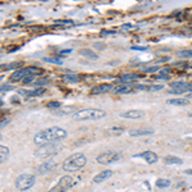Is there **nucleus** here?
Listing matches in <instances>:
<instances>
[{
    "mask_svg": "<svg viewBox=\"0 0 192 192\" xmlns=\"http://www.w3.org/2000/svg\"><path fill=\"white\" fill-rule=\"evenodd\" d=\"M68 136V132L61 127H49L37 132L33 137V142L36 145H46V144H53V142H59L60 140H64Z\"/></svg>",
    "mask_w": 192,
    "mask_h": 192,
    "instance_id": "obj_1",
    "label": "nucleus"
},
{
    "mask_svg": "<svg viewBox=\"0 0 192 192\" xmlns=\"http://www.w3.org/2000/svg\"><path fill=\"white\" fill-rule=\"evenodd\" d=\"M86 163H87L86 156L81 152H77V154H73V155L67 157V159L63 161L61 167H63L65 172L72 173V172H77V170H79V169H82L84 165H86Z\"/></svg>",
    "mask_w": 192,
    "mask_h": 192,
    "instance_id": "obj_2",
    "label": "nucleus"
},
{
    "mask_svg": "<svg viewBox=\"0 0 192 192\" xmlns=\"http://www.w3.org/2000/svg\"><path fill=\"white\" fill-rule=\"evenodd\" d=\"M106 115L105 110L101 109H94V108H90V109H81L78 111H76L73 114V119L77 122H84V121H99V119L104 118Z\"/></svg>",
    "mask_w": 192,
    "mask_h": 192,
    "instance_id": "obj_3",
    "label": "nucleus"
},
{
    "mask_svg": "<svg viewBox=\"0 0 192 192\" xmlns=\"http://www.w3.org/2000/svg\"><path fill=\"white\" fill-rule=\"evenodd\" d=\"M63 149L59 142H53V144H46L42 146H38V149L35 151V156L37 159H49L54 155H56L60 150Z\"/></svg>",
    "mask_w": 192,
    "mask_h": 192,
    "instance_id": "obj_4",
    "label": "nucleus"
},
{
    "mask_svg": "<svg viewBox=\"0 0 192 192\" xmlns=\"http://www.w3.org/2000/svg\"><path fill=\"white\" fill-rule=\"evenodd\" d=\"M41 73V69L38 67H26V68H22V69H17L14 71L13 73L10 74L9 79L12 82H18V81H22L26 76H36V74H40Z\"/></svg>",
    "mask_w": 192,
    "mask_h": 192,
    "instance_id": "obj_5",
    "label": "nucleus"
},
{
    "mask_svg": "<svg viewBox=\"0 0 192 192\" xmlns=\"http://www.w3.org/2000/svg\"><path fill=\"white\" fill-rule=\"evenodd\" d=\"M36 182V178L32 174H21L15 179V187L19 191H27Z\"/></svg>",
    "mask_w": 192,
    "mask_h": 192,
    "instance_id": "obj_6",
    "label": "nucleus"
},
{
    "mask_svg": "<svg viewBox=\"0 0 192 192\" xmlns=\"http://www.w3.org/2000/svg\"><path fill=\"white\" fill-rule=\"evenodd\" d=\"M121 157H122V155L117 151H105V152H101L100 155H97L96 161L101 165H108V164L117 163V161L121 160Z\"/></svg>",
    "mask_w": 192,
    "mask_h": 192,
    "instance_id": "obj_7",
    "label": "nucleus"
},
{
    "mask_svg": "<svg viewBox=\"0 0 192 192\" xmlns=\"http://www.w3.org/2000/svg\"><path fill=\"white\" fill-rule=\"evenodd\" d=\"M73 184V178L71 175H64L59 179L55 186H54L49 192H67Z\"/></svg>",
    "mask_w": 192,
    "mask_h": 192,
    "instance_id": "obj_8",
    "label": "nucleus"
},
{
    "mask_svg": "<svg viewBox=\"0 0 192 192\" xmlns=\"http://www.w3.org/2000/svg\"><path fill=\"white\" fill-rule=\"evenodd\" d=\"M169 86L175 94H184V92H191V86L192 83L183 82V81H178V82H172Z\"/></svg>",
    "mask_w": 192,
    "mask_h": 192,
    "instance_id": "obj_9",
    "label": "nucleus"
},
{
    "mask_svg": "<svg viewBox=\"0 0 192 192\" xmlns=\"http://www.w3.org/2000/svg\"><path fill=\"white\" fill-rule=\"evenodd\" d=\"M133 157H141V159H144L147 164H155L157 160H159V157H157V155L154 151H150V150H147V151H142L140 154H137V155H133Z\"/></svg>",
    "mask_w": 192,
    "mask_h": 192,
    "instance_id": "obj_10",
    "label": "nucleus"
},
{
    "mask_svg": "<svg viewBox=\"0 0 192 192\" xmlns=\"http://www.w3.org/2000/svg\"><path fill=\"white\" fill-rule=\"evenodd\" d=\"M56 165H58L56 161H54V160H48V161H45V163H42L41 165H38L37 173H38V174H41V175L48 174V173H50L51 170H54V169L56 168Z\"/></svg>",
    "mask_w": 192,
    "mask_h": 192,
    "instance_id": "obj_11",
    "label": "nucleus"
},
{
    "mask_svg": "<svg viewBox=\"0 0 192 192\" xmlns=\"http://www.w3.org/2000/svg\"><path fill=\"white\" fill-rule=\"evenodd\" d=\"M136 88V84L131 83H121L118 84L117 87L113 88V92L117 95H124V94H129V92H133V90Z\"/></svg>",
    "mask_w": 192,
    "mask_h": 192,
    "instance_id": "obj_12",
    "label": "nucleus"
},
{
    "mask_svg": "<svg viewBox=\"0 0 192 192\" xmlns=\"http://www.w3.org/2000/svg\"><path fill=\"white\" fill-rule=\"evenodd\" d=\"M113 84L110 83H101L97 86L91 88V95H101V94H108V92L113 91Z\"/></svg>",
    "mask_w": 192,
    "mask_h": 192,
    "instance_id": "obj_13",
    "label": "nucleus"
},
{
    "mask_svg": "<svg viewBox=\"0 0 192 192\" xmlns=\"http://www.w3.org/2000/svg\"><path fill=\"white\" fill-rule=\"evenodd\" d=\"M152 133L154 131L151 128H132L128 131L129 137H144V136H150Z\"/></svg>",
    "mask_w": 192,
    "mask_h": 192,
    "instance_id": "obj_14",
    "label": "nucleus"
},
{
    "mask_svg": "<svg viewBox=\"0 0 192 192\" xmlns=\"http://www.w3.org/2000/svg\"><path fill=\"white\" fill-rule=\"evenodd\" d=\"M144 111L142 110H138V109H131V110H127L124 113H121L119 117L121 118H124V119H140L144 117Z\"/></svg>",
    "mask_w": 192,
    "mask_h": 192,
    "instance_id": "obj_15",
    "label": "nucleus"
},
{
    "mask_svg": "<svg viewBox=\"0 0 192 192\" xmlns=\"http://www.w3.org/2000/svg\"><path fill=\"white\" fill-rule=\"evenodd\" d=\"M21 95L23 96H27V97H33V96H41V95H44L45 92H46V88L45 87H37V88H35V90H19L18 91Z\"/></svg>",
    "mask_w": 192,
    "mask_h": 192,
    "instance_id": "obj_16",
    "label": "nucleus"
},
{
    "mask_svg": "<svg viewBox=\"0 0 192 192\" xmlns=\"http://www.w3.org/2000/svg\"><path fill=\"white\" fill-rule=\"evenodd\" d=\"M111 175H113V172L109 170V169H106V170L100 172L99 174H96V175L94 177V182H95V183H101V182H104V180L109 179Z\"/></svg>",
    "mask_w": 192,
    "mask_h": 192,
    "instance_id": "obj_17",
    "label": "nucleus"
},
{
    "mask_svg": "<svg viewBox=\"0 0 192 192\" xmlns=\"http://www.w3.org/2000/svg\"><path fill=\"white\" fill-rule=\"evenodd\" d=\"M167 104L169 105H175V106H186L190 104V100L187 97H177V99H169L167 100Z\"/></svg>",
    "mask_w": 192,
    "mask_h": 192,
    "instance_id": "obj_18",
    "label": "nucleus"
},
{
    "mask_svg": "<svg viewBox=\"0 0 192 192\" xmlns=\"http://www.w3.org/2000/svg\"><path fill=\"white\" fill-rule=\"evenodd\" d=\"M79 55L87 58V59H91V60H96V59L99 58L97 54L94 53V51H92V50H90V49H81V50H79Z\"/></svg>",
    "mask_w": 192,
    "mask_h": 192,
    "instance_id": "obj_19",
    "label": "nucleus"
},
{
    "mask_svg": "<svg viewBox=\"0 0 192 192\" xmlns=\"http://www.w3.org/2000/svg\"><path fill=\"white\" fill-rule=\"evenodd\" d=\"M63 79L69 83H77V82H79L81 77L78 74H76V73H65L63 76Z\"/></svg>",
    "mask_w": 192,
    "mask_h": 192,
    "instance_id": "obj_20",
    "label": "nucleus"
},
{
    "mask_svg": "<svg viewBox=\"0 0 192 192\" xmlns=\"http://www.w3.org/2000/svg\"><path fill=\"white\" fill-rule=\"evenodd\" d=\"M9 149L6 147V146H4V145H0V164H3V163H5V161L8 160V157H9Z\"/></svg>",
    "mask_w": 192,
    "mask_h": 192,
    "instance_id": "obj_21",
    "label": "nucleus"
},
{
    "mask_svg": "<svg viewBox=\"0 0 192 192\" xmlns=\"http://www.w3.org/2000/svg\"><path fill=\"white\" fill-rule=\"evenodd\" d=\"M164 161L168 165H180V164H183V160L182 159H179V157H177V156H172V155L165 156L164 157Z\"/></svg>",
    "mask_w": 192,
    "mask_h": 192,
    "instance_id": "obj_22",
    "label": "nucleus"
},
{
    "mask_svg": "<svg viewBox=\"0 0 192 192\" xmlns=\"http://www.w3.org/2000/svg\"><path fill=\"white\" fill-rule=\"evenodd\" d=\"M138 77H140V76L134 74V73H124V74L121 76V82H123V83H131V81L137 79Z\"/></svg>",
    "mask_w": 192,
    "mask_h": 192,
    "instance_id": "obj_23",
    "label": "nucleus"
},
{
    "mask_svg": "<svg viewBox=\"0 0 192 192\" xmlns=\"http://www.w3.org/2000/svg\"><path fill=\"white\" fill-rule=\"evenodd\" d=\"M123 132H124V128H122V127H113L108 131L109 136H121Z\"/></svg>",
    "mask_w": 192,
    "mask_h": 192,
    "instance_id": "obj_24",
    "label": "nucleus"
},
{
    "mask_svg": "<svg viewBox=\"0 0 192 192\" xmlns=\"http://www.w3.org/2000/svg\"><path fill=\"white\" fill-rule=\"evenodd\" d=\"M169 186H170V180L169 179L160 178L156 180V187H159V188H168Z\"/></svg>",
    "mask_w": 192,
    "mask_h": 192,
    "instance_id": "obj_25",
    "label": "nucleus"
},
{
    "mask_svg": "<svg viewBox=\"0 0 192 192\" xmlns=\"http://www.w3.org/2000/svg\"><path fill=\"white\" fill-rule=\"evenodd\" d=\"M177 55L182 59H187V58H192V50H180L177 53Z\"/></svg>",
    "mask_w": 192,
    "mask_h": 192,
    "instance_id": "obj_26",
    "label": "nucleus"
},
{
    "mask_svg": "<svg viewBox=\"0 0 192 192\" xmlns=\"http://www.w3.org/2000/svg\"><path fill=\"white\" fill-rule=\"evenodd\" d=\"M69 113H73L74 114L76 111H74V108H64V109H58V111H56V115H67V114H69Z\"/></svg>",
    "mask_w": 192,
    "mask_h": 192,
    "instance_id": "obj_27",
    "label": "nucleus"
},
{
    "mask_svg": "<svg viewBox=\"0 0 192 192\" xmlns=\"http://www.w3.org/2000/svg\"><path fill=\"white\" fill-rule=\"evenodd\" d=\"M163 88H164V84H161V83H159V84H151V86L147 87V91H150V92H156V91L163 90Z\"/></svg>",
    "mask_w": 192,
    "mask_h": 192,
    "instance_id": "obj_28",
    "label": "nucleus"
},
{
    "mask_svg": "<svg viewBox=\"0 0 192 192\" xmlns=\"http://www.w3.org/2000/svg\"><path fill=\"white\" fill-rule=\"evenodd\" d=\"M49 83V79L48 78H38L37 81H35L33 84L36 87H42V86H45V84H48Z\"/></svg>",
    "mask_w": 192,
    "mask_h": 192,
    "instance_id": "obj_29",
    "label": "nucleus"
},
{
    "mask_svg": "<svg viewBox=\"0 0 192 192\" xmlns=\"http://www.w3.org/2000/svg\"><path fill=\"white\" fill-rule=\"evenodd\" d=\"M46 106H48L49 109H60L61 102L60 101H51V102H48V105Z\"/></svg>",
    "mask_w": 192,
    "mask_h": 192,
    "instance_id": "obj_30",
    "label": "nucleus"
},
{
    "mask_svg": "<svg viewBox=\"0 0 192 192\" xmlns=\"http://www.w3.org/2000/svg\"><path fill=\"white\" fill-rule=\"evenodd\" d=\"M45 61H49V63H53V64H61V60L59 58H44Z\"/></svg>",
    "mask_w": 192,
    "mask_h": 192,
    "instance_id": "obj_31",
    "label": "nucleus"
},
{
    "mask_svg": "<svg viewBox=\"0 0 192 192\" xmlns=\"http://www.w3.org/2000/svg\"><path fill=\"white\" fill-rule=\"evenodd\" d=\"M160 67L159 65H155V67H150V68H146L145 69V73H155V72H157V71H160Z\"/></svg>",
    "mask_w": 192,
    "mask_h": 192,
    "instance_id": "obj_32",
    "label": "nucleus"
},
{
    "mask_svg": "<svg viewBox=\"0 0 192 192\" xmlns=\"http://www.w3.org/2000/svg\"><path fill=\"white\" fill-rule=\"evenodd\" d=\"M33 78H35V76H26L25 78L22 79V83H25V84L32 83V82H33Z\"/></svg>",
    "mask_w": 192,
    "mask_h": 192,
    "instance_id": "obj_33",
    "label": "nucleus"
},
{
    "mask_svg": "<svg viewBox=\"0 0 192 192\" xmlns=\"http://www.w3.org/2000/svg\"><path fill=\"white\" fill-rule=\"evenodd\" d=\"M159 72H160V76H169V73H170V68H169V67L161 68Z\"/></svg>",
    "mask_w": 192,
    "mask_h": 192,
    "instance_id": "obj_34",
    "label": "nucleus"
},
{
    "mask_svg": "<svg viewBox=\"0 0 192 192\" xmlns=\"http://www.w3.org/2000/svg\"><path fill=\"white\" fill-rule=\"evenodd\" d=\"M131 49L132 50H138V51H146V50H147V46H132Z\"/></svg>",
    "mask_w": 192,
    "mask_h": 192,
    "instance_id": "obj_35",
    "label": "nucleus"
},
{
    "mask_svg": "<svg viewBox=\"0 0 192 192\" xmlns=\"http://www.w3.org/2000/svg\"><path fill=\"white\" fill-rule=\"evenodd\" d=\"M12 86H9V84H1L0 86V92H4V91H8V90H12Z\"/></svg>",
    "mask_w": 192,
    "mask_h": 192,
    "instance_id": "obj_36",
    "label": "nucleus"
},
{
    "mask_svg": "<svg viewBox=\"0 0 192 192\" xmlns=\"http://www.w3.org/2000/svg\"><path fill=\"white\" fill-rule=\"evenodd\" d=\"M72 53V49H65V50H60L59 54L60 55H67V54H71Z\"/></svg>",
    "mask_w": 192,
    "mask_h": 192,
    "instance_id": "obj_37",
    "label": "nucleus"
},
{
    "mask_svg": "<svg viewBox=\"0 0 192 192\" xmlns=\"http://www.w3.org/2000/svg\"><path fill=\"white\" fill-rule=\"evenodd\" d=\"M131 28H134L133 25H123L122 26V30H131Z\"/></svg>",
    "mask_w": 192,
    "mask_h": 192,
    "instance_id": "obj_38",
    "label": "nucleus"
},
{
    "mask_svg": "<svg viewBox=\"0 0 192 192\" xmlns=\"http://www.w3.org/2000/svg\"><path fill=\"white\" fill-rule=\"evenodd\" d=\"M156 78H159V79H169V76H160V74H157Z\"/></svg>",
    "mask_w": 192,
    "mask_h": 192,
    "instance_id": "obj_39",
    "label": "nucleus"
},
{
    "mask_svg": "<svg viewBox=\"0 0 192 192\" xmlns=\"http://www.w3.org/2000/svg\"><path fill=\"white\" fill-rule=\"evenodd\" d=\"M95 48H97V49H104V48H105V45H102V44H97V42H96V44H95Z\"/></svg>",
    "mask_w": 192,
    "mask_h": 192,
    "instance_id": "obj_40",
    "label": "nucleus"
},
{
    "mask_svg": "<svg viewBox=\"0 0 192 192\" xmlns=\"http://www.w3.org/2000/svg\"><path fill=\"white\" fill-rule=\"evenodd\" d=\"M101 32H102L104 35H113V33H115L114 31H101Z\"/></svg>",
    "mask_w": 192,
    "mask_h": 192,
    "instance_id": "obj_41",
    "label": "nucleus"
},
{
    "mask_svg": "<svg viewBox=\"0 0 192 192\" xmlns=\"http://www.w3.org/2000/svg\"><path fill=\"white\" fill-rule=\"evenodd\" d=\"M186 174H192V169H187V170H184Z\"/></svg>",
    "mask_w": 192,
    "mask_h": 192,
    "instance_id": "obj_42",
    "label": "nucleus"
},
{
    "mask_svg": "<svg viewBox=\"0 0 192 192\" xmlns=\"http://www.w3.org/2000/svg\"><path fill=\"white\" fill-rule=\"evenodd\" d=\"M187 99H188V100L192 99V92H191V94H187Z\"/></svg>",
    "mask_w": 192,
    "mask_h": 192,
    "instance_id": "obj_43",
    "label": "nucleus"
},
{
    "mask_svg": "<svg viewBox=\"0 0 192 192\" xmlns=\"http://www.w3.org/2000/svg\"><path fill=\"white\" fill-rule=\"evenodd\" d=\"M1 105H3V100L0 99V106H1Z\"/></svg>",
    "mask_w": 192,
    "mask_h": 192,
    "instance_id": "obj_44",
    "label": "nucleus"
},
{
    "mask_svg": "<svg viewBox=\"0 0 192 192\" xmlns=\"http://www.w3.org/2000/svg\"><path fill=\"white\" fill-rule=\"evenodd\" d=\"M190 117H191V118H192V113H190Z\"/></svg>",
    "mask_w": 192,
    "mask_h": 192,
    "instance_id": "obj_45",
    "label": "nucleus"
},
{
    "mask_svg": "<svg viewBox=\"0 0 192 192\" xmlns=\"http://www.w3.org/2000/svg\"><path fill=\"white\" fill-rule=\"evenodd\" d=\"M188 140H190V141H192V138H188Z\"/></svg>",
    "mask_w": 192,
    "mask_h": 192,
    "instance_id": "obj_46",
    "label": "nucleus"
},
{
    "mask_svg": "<svg viewBox=\"0 0 192 192\" xmlns=\"http://www.w3.org/2000/svg\"><path fill=\"white\" fill-rule=\"evenodd\" d=\"M0 140H1V134H0Z\"/></svg>",
    "mask_w": 192,
    "mask_h": 192,
    "instance_id": "obj_47",
    "label": "nucleus"
}]
</instances>
